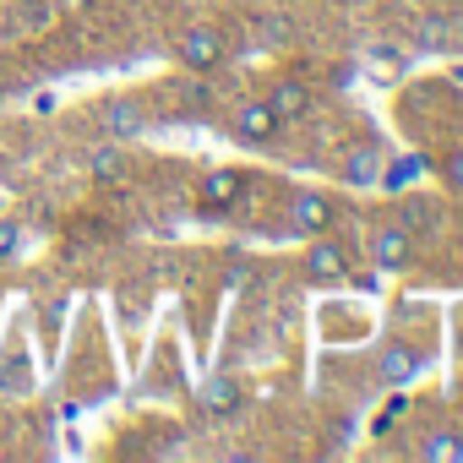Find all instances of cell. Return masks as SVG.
I'll return each instance as SVG.
<instances>
[{
  "mask_svg": "<svg viewBox=\"0 0 463 463\" xmlns=\"http://www.w3.org/2000/svg\"><path fill=\"white\" fill-rule=\"evenodd\" d=\"M175 55H180V66H191V71H213V66L223 61V33H218V28H185V33L175 39Z\"/></svg>",
  "mask_w": 463,
  "mask_h": 463,
  "instance_id": "cell-1",
  "label": "cell"
},
{
  "mask_svg": "<svg viewBox=\"0 0 463 463\" xmlns=\"http://www.w3.org/2000/svg\"><path fill=\"white\" fill-rule=\"evenodd\" d=\"M409 257H414V235H409V223H382L376 235H371V262L376 268H409Z\"/></svg>",
  "mask_w": 463,
  "mask_h": 463,
  "instance_id": "cell-2",
  "label": "cell"
},
{
  "mask_svg": "<svg viewBox=\"0 0 463 463\" xmlns=\"http://www.w3.org/2000/svg\"><path fill=\"white\" fill-rule=\"evenodd\" d=\"M447 33H452V23H447V17H430V23H420V39H425V44H441Z\"/></svg>",
  "mask_w": 463,
  "mask_h": 463,
  "instance_id": "cell-15",
  "label": "cell"
},
{
  "mask_svg": "<svg viewBox=\"0 0 463 463\" xmlns=\"http://www.w3.org/2000/svg\"><path fill=\"white\" fill-rule=\"evenodd\" d=\"M99 126H104V137L131 142V137H142V131H147V115H142V104H137V99H104V104H99Z\"/></svg>",
  "mask_w": 463,
  "mask_h": 463,
  "instance_id": "cell-3",
  "label": "cell"
},
{
  "mask_svg": "<svg viewBox=\"0 0 463 463\" xmlns=\"http://www.w3.org/2000/svg\"><path fill=\"white\" fill-rule=\"evenodd\" d=\"M241 191H246V175H241V169H207L202 185H196V202H202V207H229Z\"/></svg>",
  "mask_w": 463,
  "mask_h": 463,
  "instance_id": "cell-5",
  "label": "cell"
},
{
  "mask_svg": "<svg viewBox=\"0 0 463 463\" xmlns=\"http://www.w3.org/2000/svg\"><path fill=\"white\" fill-rule=\"evenodd\" d=\"M420 458H463V441H452V436H430V441L420 447Z\"/></svg>",
  "mask_w": 463,
  "mask_h": 463,
  "instance_id": "cell-14",
  "label": "cell"
},
{
  "mask_svg": "<svg viewBox=\"0 0 463 463\" xmlns=\"http://www.w3.org/2000/svg\"><path fill=\"white\" fill-rule=\"evenodd\" d=\"M279 115L268 109V104H241L235 109V120H229V137H241V142H251V147H262V142H273L279 137Z\"/></svg>",
  "mask_w": 463,
  "mask_h": 463,
  "instance_id": "cell-4",
  "label": "cell"
},
{
  "mask_svg": "<svg viewBox=\"0 0 463 463\" xmlns=\"http://www.w3.org/2000/svg\"><path fill=\"white\" fill-rule=\"evenodd\" d=\"M202 403H207L213 414H229V409H235V403H241V387H235V382H229V376H213V382L202 387Z\"/></svg>",
  "mask_w": 463,
  "mask_h": 463,
  "instance_id": "cell-11",
  "label": "cell"
},
{
  "mask_svg": "<svg viewBox=\"0 0 463 463\" xmlns=\"http://www.w3.org/2000/svg\"><path fill=\"white\" fill-rule=\"evenodd\" d=\"M447 180L463 191V153H452V158H447Z\"/></svg>",
  "mask_w": 463,
  "mask_h": 463,
  "instance_id": "cell-16",
  "label": "cell"
},
{
  "mask_svg": "<svg viewBox=\"0 0 463 463\" xmlns=\"http://www.w3.org/2000/svg\"><path fill=\"white\" fill-rule=\"evenodd\" d=\"M344 180H349V185H376V180H382V153H376V147H354V153L344 158Z\"/></svg>",
  "mask_w": 463,
  "mask_h": 463,
  "instance_id": "cell-9",
  "label": "cell"
},
{
  "mask_svg": "<svg viewBox=\"0 0 463 463\" xmlns=\"http://www.w3.org/2000/svg\"><path fill=\"white\" fill-rule=\"evenodd\" d=\"M420 371V354L414 349H403V344H392V349H382V376L398 387V382H409Z\"/></svg>",
  "mask_w": 463,
  "mask_h": 463,
  "instance_id": "cell-10",
  "label": "cell"
},
{
  "mask_svg": "<svg viewBox=\"0 0 463 463\" xmlns=\"http://www.w3.org/2000/svg\"><path fill=\"white\" fill-rule=\"evenodd\" d=\"M23 246H28L23 223H17V218H0V268H6V262H17V257H23Z\"/></svg>",
  "mask_w": 463,
  "mask_h": 463,
  "instance_id": "cell-13",
  "label": "cell"
},
{
  "mask_svg": "<svg viewBox=\"0 0 463 463\" xmlns=\"http://www.w3.org/2000/svg\"><path fill=\"white\" fill-rule=\"evenodd\" d=\"M115 164H120L115 147H109V153H93V175H104V169H115Z\"/></svg>",
  "mask_w": 463,
  "mask_h": 463,
  "instance_id": "cell-17",
  "label": "cell"
},
{
  "mask_svg": "<svg viewBox=\"0 0 463 463\" xmlns=\"http://www.w3.org/2000/svg\"><path fill=\"white\" fill-rule=\"evenodd\" d=\"M268 109H273L279 120H300V115L311 109V88H306V82H273Z\"/></svg>",
  "mask_w": 463,
  "mask_h": 463,
  "instance_id": "cell-7",
  "label": "cell"
},
{
  "mask_svg": "<svg viewBox=\"0 0 463 463\" xmlns=\"http://www.w3.org/2000/svg\"><path fill=\"white\" fill-rule=\"evenodd\" d=\"M420 169H425V158H414V153H409V158H392V164L382 169V185H387V191H403V185L420 180Z\"/></svg>",
  "mask_w": 463,
  "mask_h": 463,
  "instance_id": "cell-12",
  "label": "cell"
},
{
  "mask_svg": "<svg viewBox=\"0 0 463 463\" xmlns=\"http://www.w3.org/2000/svg\"><path fill=\"white\" fill-rule=\"evenodd\" d=\"M452 77H458V82H463V66H458V71H452Z\"/></svg>",
  "mask_w": 463,
  "mask_h": 463,
  "instance_id": "cell-18",
  "label": "cell"
},
{
  "mask_svg": "<svg viewBox=\"0 0 463 463\" xmlns=\"http://www.w3.org/2000/svg\"><path fill=\"white\" fill-rule=\"evenodd\" d=\"M344 268H349V257H344V246H338V241H317V246L306 251V273H311L317 284L344 279Z\"/></svg>",
  "mask_w": 463,
  "mask_h": 463,
  "instance_id": "cell-6",
  "label": "cell"
},
{
  "mask_svg": "<svg viewBox=\"0 0 463 463\" xmlns=\"http://www.w3.org/2000/svg\"><path fill=\"white\" fill-rule=\"evenodd\" d=\"M289 218H295V229H300V235H322V229H327V218H333V207H327V196L306 191V196H295Z\"/></svg>",
  "mask_w": 463,
  "mask_h": 463,
  "instance_id": "cell-8",
  "label": "cell"
}]
</instances>
